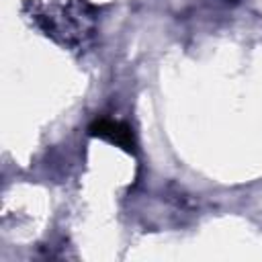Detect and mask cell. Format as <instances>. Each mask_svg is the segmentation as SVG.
<instances>
[{
    "mask_svg": "<svg viewBox=\"0 0 262 262\" xmlns=\"http://www.w3.org/2000/svg\"><path fill=\"white\" fill-rule=\"evenodd\" d=\"M88 133L92 137L106 139L108 143H115V145H119L121 149H125L129 154H135L137 143H135V137H133L131 127L125 125V123L111 121V119H96V121L90 123Z\"/></svg>",
    "mask_w": 262,
    "mask_h": 262,
    "instance_id": "1",
    "label": "cell"
}]
</instances>
